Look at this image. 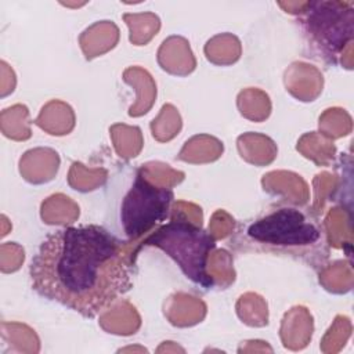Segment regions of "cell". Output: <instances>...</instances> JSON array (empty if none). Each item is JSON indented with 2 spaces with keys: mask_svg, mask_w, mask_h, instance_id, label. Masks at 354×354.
<instances>
[{
  "mask_svg": "<svg viewBox=\"0 0 354 354\" xmlns=\"http://www.w3.org/2000/svg\"><path fill=\"white\" fill-rule=\"evenodd\" d=\"M29 277L44 299L94 318L130 290L131 259L104 227H64L41 241Z\"/></svg>",
  "mask_w": 354,
  "mask_h": 354,
  "instance_id": "obj_1",
  "label": "cell"
},
{
  "mask_svg": "<svg viewBox=\"0 0 354 354\" xmlns=\"http://www.w3.org/2000/svg\"><path fill=\"white\" fill-rule=\"evenodd\" d=\"M142 246L162 249L177 263L187 278L205 289L213 288L214 281L207 272V259L216 241L199 225L185 218H173L145 238L134 254Z\"/></svg>",
  "mask_w": 354,
  "mask_h": 354,
  "instance_id": "obj_2",
  "label": "cell"
},
{
  "mask_svg": "<svg viewBox=\"0 0 354 354\" xmlns=\"http://www.w3.org/2000/svg\"><path fill=\"white\" fill-rule=\"evenodd\" d=\"M300 25L313 47L336 61L353 40L354 4L351 1H310L301 10Z\"/></svg>",
  "mask_w": 354,
  "mask_h": 354,
  "instance_id": "obj_3",
  "label": "cell"
},
{
  "mask_svg": "<svg viewBox=\"0 0 354 354\" xmlns=\"http://www.w3.org/2000/svg\"><path fill=\"white\" fill-rule=\"evenodd\" d=\"M173 202V191L149 183L142 174H137L122 209L120 223L129 239H136L149 231L156 223L167 217Z\"/></svg>",
  "mask_w": 354,
  "mask_h": 354,
  "instance_id": "obj_4",
  "label": "cell"
},
{
  "mask_svg": "<svg viewBox=\"0 0 354 354\" xmlns=\"http://www.w3.org/2000/svg\"><path fill=\"white\" fill-rule=\"evenodd\" d=\"M248 236L259 243L278 248L307 246L315 243L321 232L306 216L293 207H282L256 220L248 228Z\"/></svg>",
  "mask_w": 354,
  "mask_h": 354,
  "instance_id": "obj_5",
  "label": "cell"
}]
</instances>
